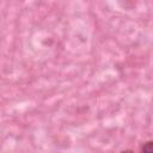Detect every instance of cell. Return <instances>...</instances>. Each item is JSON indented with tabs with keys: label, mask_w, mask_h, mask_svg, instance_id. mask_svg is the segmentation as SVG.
<instances>
[{
	"label": "cell",
	"mask_w": 153,
	"mask_h": 153,
	"mask_svg": "<svg viewBox=\"0 0 153 153\" xmlns=\"http://www.w3.org/2000/svg\"><path fill=\"white\" fill-rule=\"evenodd\" d=\"M141 153H153V142H152V141H147V142L142 146Z\"/></svg>",
	"instance_id": "1"
},
{
	"label": "cell",
	"mask_w": 153,
	"mask_h": 153,
	"mask_svg": "<svg viewBox=\"0 0 153 153\" xmlns=\"http://www.w3.org/2000/svg\"><path fill=\"white\" fill-rule=\"evenodd\" d=\"M121 153H134L133 151H130V149H126V151H122Z\"/></svg>",
	"instance_id": "2"
}]
</instances>
